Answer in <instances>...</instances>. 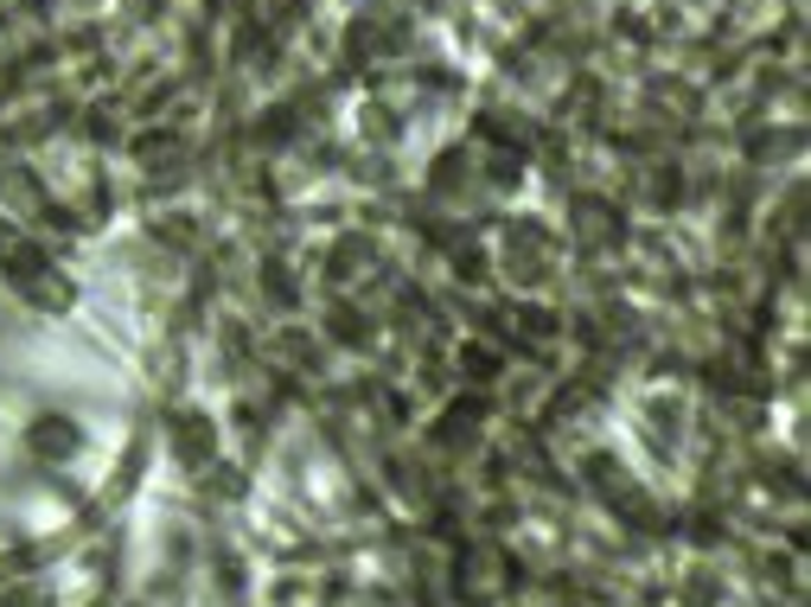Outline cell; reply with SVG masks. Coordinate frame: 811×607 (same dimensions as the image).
<instances>
[{
    "mask_svg": "<svg viewBox=\"0 0 811 607\" xmlns=\"http://www.w3.org/2000/svg\"><path fill=\"white\" fill-rule=\"evenodd\" d=\"M32 448H39V455H71L77 429H71V422H58V416H46V422L32 429Z\"/></svg>",
    "mask_w": 811,
    "mask_h": 607,
    "instance_id": "1",
    "label": "cell"
}]
</instances>
